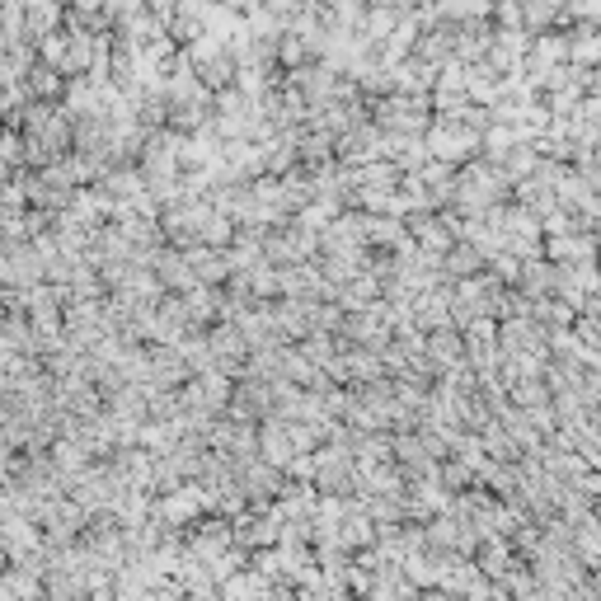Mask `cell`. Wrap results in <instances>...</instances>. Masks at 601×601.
I'll return each instance as SVG.
<instances>
[{
    "instance_id": "6da1fadb",
    "label": "cell",
    "mask_w": 601,
    "mask_h": 601,
    "mask_svg": "<svg viewBox=\"0 0 601 601\" xmlns=\"http://www.w3.org/2000/svg\"><path fill=\"white\" fill-rule=\"evenodd\" d=\"M494 38H498L494 19H465V24H456V57H461L465 66L489 62V47H494Z\"/></svg>"
},
{
    "instance_id": "7a4b0ae2",
    "label": "cell",
    "mask_w": 601,
    "mask_h": 601,
    "mask_svg": "<svg viewBox=\"0 0 601 601\" xmlns=\"http://www.w3.org/2000/svg\"><path fill=\"white\" fill-rule=\"evenodd\" d=\"M526 57H531V29H498L494 47H489V66L508 76V71L526 66Z\"/></svg>"
},
{
    "instance_id": "3957f363",
    "label": "cell",
    "mask_w": 601,
    "mask_h": 601,
    "mask_svg": "<svg viewBox=\"0 0 601 601\" xmlns=\"http://www.w3.org/2000/svg\"><path fill=\"white\" fill-rule=\"evenodd\" d=\"M564 62H569V29H540V33H531V57H526V66H531V71L564 66Z\"/></svg>"
},
{
    "instance_id": "277c9868",
    "label": "cell",
    "mask_w": 601,
    "mask_h": 601,
    "mask_svg": "<svg viewBox=\"0 0 601 601\" xmlns=\"http://www.w3.org/2000/svg\"><path fill=\"white\" fill-rule=\"evenodd\" d=\"M569 62L597 71L601 66V24H592V19H578V24H573L569 29Z\"/></svg>"
},
{
    "instance_id": "5b68a950",
    "label": "cell",
    "mask_w": 601,
    "mask_h": 601,
    "mask_svg": "<svg viewBox=\"0 0 601 601\" xmlns=\"http://www.w3.org/2000/svg\"><path fill=\"white\" fill-rule=\"evenodd\" d=\"M484 268H489V259H484V249H479L475 240H456V245H451V254L442 259V273H447V282L470 278V273H484Z\"/></svg>"
},
{
    "instance_id": "8992f818",
    "label": "cell",
    "mask_w": 601,
    "mask_h": 601,
    "mask_svg": "<svg viewBox=\"0 0 601 601\" xmlns=\"http://www.w3.org/2000/svg\"><path fill=\"white\" fill-rule=\"evenodd\" d=\"M522 141H526L522 123H503V118H494V123L484 127V155H489V160H503V155H508L512 146H522Z\"/></svg>"
},
{
    "instance_id": "52a82bcc",
    "label": "cell",
    "mask_w": 601,
    "mask_h": 601,
    "mask_svg": "<svg viewBox=\"0 0 601 601\" xmlns=\"http://www.w3.org/2000/svg\"><path fill=\"white\" fill-rule=\"evenodd\" d=\"M400 29V15H395V5L390 0H371L367 5V19H362V33H367L371 43H381L390 33Z\"/></svg>"
},
{
    "instance_id": "ba28073f",
    "label": "cell",
    "mask_w": 601,
    "mask_h": 601,
    "mask_svg": "<svg viewBox=\"0 0 601 601\" xmlns=\"http://www.w3.org/2000/svg\"><path fill=\"white\" fill-rule=\"evenodd\" d=\"M540 160H545V155H540L531 141H522V146H512V151L503 155L498 165H503V170H508V179L517 184V179H531V174L540 170Z\"/></svg>"
},
{
    "instance_id": "9c48e42d",
    "label": "cell",
    "mask_w": 601,
    "mask_h": 601,
    "mask_svg": "<svg viewBox=\"0 0 601 601\" xmlns=\"http://www.w3.org/2000/svg\"><path fill=\"white\" fill-rule=\"evenodd\" d=\"M66 57H71V29H52V33H43L38 38V62H47V66H62L66 71Z\"/></svg>"
},
{
    "instance_id": "30bf717a",
    "label": "cell",
    "mask_w": 601,
    "mask_h": 601,
    "mask_svg": "<svg viewBox=\"0 0 601 601\" xmlns=\"http://www.w3.org/2000/svg\"><path fill=\"white\" fill-rule=\"evenodd\" d=\"M494 24L498 29H526V0H498Z\"/></svg>"
},
{
    "instance_id": "8fae6325",
    "label": "cell",
    "mask_w": 601,
    "mask_h": 601,
    "mask_svg": "<svg viewBox=\"0 0 601 601\" xmlns=\"http://www.w3.org/2000/svg\"><path fill=\"white\" fill-rule=\"evenodd\" d=\"M221 52H226V38H216V33H202V38L188 43V57H193L198 66H207L212 57H221Z\"/></svg>"
},
{
    "instance_id": "7c38bea8",
    "label": "cell",
    "mask_w": 601,
    "mask_h": 601,
    "mask_svg": "<svg viewBox=\"0 0 601 601\" xmlns=\"http://www.w3.org/2000/svg\"><path fill=\"white\" fill-rule=\"evenodd\" d=\"M569 15H573V19H592V24H601V0H573Z\"/></svg>"
}]
</instances>
